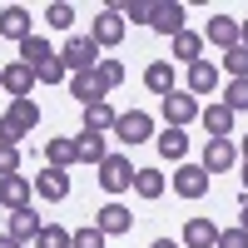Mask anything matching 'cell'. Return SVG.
<instances>
[{
    "instance_id": "cell-20",
    "label": "cell",
    "mask_w": 248,
    "mask_h": 248,
    "mask_svg": "<svg viewBox=\"0 0 248 248\" xmlns=\"http://www.w3.org/2000/svg\"><path fill=\"white\" fill-rule=\"evenodd\" d=\"M45 164H50V169L79 164V139H45Z\"/></svg>"
},
{
    "instance_id": "cell-41",
    "label": "cell",
    "mask_w": 248,
    "mask_h": 248,
    "mask_svg": "<svg viewBox=\"0 0 248 248\" xmlns=\"http://www.w3.org/2000/svg\"><path fill=\"white\" fill-rule=\"evenodd\" d=\"M149 248H179V243H174V238H154Z\"/></svg>"
},
{
    "instance_id": "cell-34",
    "label": "cell",
    "mask_w": 248,
    "mask_h": 248,
    "mask_svg": "<svg viewBox=\"0 0 248 248\" xmlns=\"http://www.w3.org/2000/svg\"><path fill=\"white\" fill-rule=\"evenodd\" d=\"M223 105H229L233 114H238V109H248V79H233V85L223 90Z\"/></svg>"
},
{
    "instance_id": "cell-12",
    "label": "cell",
    "mask_w": 248,
    "mask_h": 248,
    "mask_svg": "<svg viewBox=\"0 0 248 248\" xmlns=\"http://www.w3.org/2000/svg\"><path fill=\"white\" fill-rule=\"evenodd\" d=\"M94 229L105 233V238H119V233H129V229H134V214L124 209V203H105V209L94 214Z\"/></svg>"
},
{
    "instance_id": "cell-21",
    "label": "cell",
    "mask_w": 248,
    "mask_h": 248,
    "mask_svg": "<svg viewBox=\"0 0 248 248\" xmlns=\"http://www.w3.org/2000/svg\"><path fill=\"white\" fill-rule=\"evenodd\" d=\"M218 90V70L209 65V60H199V65H189V94L203 99V94H214Z\"/></svg>"
},
{
    "instance_id": "cell-2",
    "label": "cell",
    "mask_w": 248,
    "mask_h": 248,
    "mask_svg": "<svg viewBox=\"0 0 248 248\" xmlns=\"http://www.w3.org/2000/svg\"><path fill=\"white\" fill-rule=\"evenodd\" d=\"M60 60H65V70H70V75H90L105 55H99V45H94L90 35H70V40H65V50H60Z\"/></svg>"
},
{
    "instance_id": "cell-11",
    "label": "cell",
    "mask_w": 248,
    "mask_h": 248,
    "mask_svg": "<svg viewBox=\"0 0 248 248\" xmlns=\"http://www.w3.org/2000/svg\"><path fill=\"white\" fill-rule=\"evenodd\" d=\"M203 169H209V174H223V169H233V164H238V144L233 139H209V144H203Z\"/></svg>"
},
{
    "instance_id": "cell-4",
    "label": "cell",
    "mask_w": 248,
    "mask_h": 248,
    "mask_svg": "<svg viewBox=\"0 0 248 248\" xmlns=\"http://www.w3.org/2000/svg\"><path fill=\"white\" fill-rule=\"evenodd\" d=\"M199 114H203V105L189 90H174L169 99H164V129H184V124H194Z\"/></svg>"
},
{
    "instance_id": "cell-38",
    "label": "cell",
    "mask_w": 248,
    "mask_h": 248,
    "mask_svg": "<svg viewBox=\"0 0 248 248\" xmlns=\"http://www.w3.org/2000/svg\"><path fill=\"white\" fill-rule=\"evenodd\" d=\"M218 248H248V233L243 229H223L218 233Z\"/></svg>"
},
{
    "instance_id": "cell-31",
    "label": "cell",
    "mask_w": 248,
    "mask_h": 248,
    "mask_svg": "<svg viewBox=\"0 0 248 248\" xmlns=\"http://www.w3.org/2000/svg\"><path fill=\"white\" fill-rule=\"evenodd\" d=\"M119 15L129 20V25H149L154 20V0H129V5H119Z\"/></svg>"
},
{
    "instance_id": "cell-37",
    "label": "cell",
    "mask_w": 248,
    "mask_h": 248,
    "mask_svg": "<svg viewBox=\"0 0 248 248\" xmlns=\"http://www.w3.org/2000/svg\"><path fill=\"white\" fill-rule=\"evenodd\" d=\"M20 174V144H0V179Z\"/></svg>"
},
{
    "instance_id": "cell-42",
    "label": "cell",
    "mask_w": 248,
    "mask_h": 248,
    "mask_svg": "<svg viewBox=\"0 0 248 248\" xmlns=\"http://www.w3.org/2000/svg\"><path fill=\"white\" fill-rule=\"evenodd\" d=\"M243 199H248V164H243Z\"/></svg>"
},
{
    "instance_id": "cell-36",
    "label": "cell",
    "mask_w": 248,
    "mask_h": 248,
    "mask_svg": "<svg viewBox=\"0 0 248 248\" xmlns=\"http://www.w3.org/2000/svg\"><path fill=\"white\" fill-rule=\"evenodd\" d=\"M35 79H40V85H60V79H65V60H60V55L45 60V65L35 70Z\"/></svg>"
},
{
    "instance_id": "cell-25",
    "label": "cell",
    "mask_w": 248,
    "mask_h": 248,
    "mask_svg": "<svg viewBox=\"0 0 248 248\" xmlns=\"http://www.w3.org/2000/svg\"><path fill=\"white\" fill-rule=\"evenodd\" d=\"M174 60H184V65H199V60H203V35H199V30L174 35Z\"/></svg>"
},
{
    "instance_id": "cell-26",
    "label": "cell",
    "mask_w": 248,
    "mask_h": 248,
    "mask_svg": "<svg viewBox=\"0 0 248 248\" xmlns=\"http://www.w3.org/2000/svg\"><path fill=\"white\" fill-rule=\"evenodd\" d=\"M154 149L169 164H179L184 154H189V139H184V129H164V134H154Z\"/></svg>"
},
{
    "instance_id": "cell-7",
    "label": "cell",
    "mask_w": 248,
    "mask_h": 248,
    "mask_svg": "<svg viewBox=\"0 0 248 248\" xmlns=\"http://www.w3.org/2000/svg\"><path fill=\"white\" fill-rule=\"evenodd\" d=\"M203 45H218L223 55H229L233 45H243V20H233V15H214L209 30H203Z\"/></svg>"
},
{
    "instance_id": "cell-24",
    "label": "cell",
    "mask_w": 248,
    "mask_h": 248,
    "mask_svg": "<svg viewBox=\"0 0 248 248\" xmlns=\"http://www.w3.org/2000/svg\"><path fill=\"white\" fill-rule=\"evenodd\" d=\"M105 159H109V144H105V134L85 129V134H79V164H94V169H99Z\"/></svg>"
},
{
    "instance_id": "cell-43",
    "label": "cell",
    "mask_w": 248,
    "mask_h": 248,
    "mask_svg": "<svg viewBox=\"0 0 248 248\" xmlns=\"http://www.w3.org/2000/svg\"><path fill=\"white\" fill-rule=\"evenodd\" d=\"M243 45H248V20H243Z\"/></svg>"
},
{
    "instance_id": "cell-19",
    "label": "cell",
    "mask_w": 248,
    "mask_h": 248,
    "mask_svg": "<svg viewBox=\"0 0 248 248\" xmlns=\"http://www.w3.org/2000/svg\"><path fill=\"white\" fill-rule=\"evenodd\" d=\"M144 90L159 94V99H169V94H174V65H169V60H154V65L144 70Z\"/></svg>"
},
{
    "instance_id": "cell-10",
    "label": "cell",
    "mask_w": 248,
    "mask_h": 248,
    "mask_svg": "<svg viewBox=\"0 0 248 248\" xmlns=\"http://www.w3.org/2000/svg\"><path fill=\"white\" fill-rule=\"evenodd\" d=\"M199 119H203V134H209V139H229V134H233V119H238V114H233L229 105H223V99H209Z\"/></svg>"
},
{
    "instance_id": "cell-29",
    "label": "cell",
    "mask_w": 248,
    "mask_h": 248,
    "mask_svg": "<svg viewBox=\"0 0 248 248\" xmlns=\"http://www.w3.org/2000/svg\"><path fill=\"white\" fill-rule=\"evenodd\" d=\"M94 79H99L105 90H119V85H124V65H119V60H99V65H94Z\"/></svg>"
},
{
    "instance_id": "cell-23",
    "label": "cell",
    "mask_w": 248,
    "mask_h": 248,
    "mask_svg": "<svg viewBox=\"0 0 248 248\" xmlns=\"http://www.w3.org/2000/svg\"><path fill=\"white\" fill-rule=\"evenodd\" d=\"M114 105L109 99H99V105H85V129H94V134H114Z\"/></svg>"
},
{
    "instance_id": "cell-32",
    "label": "cell",
    "mask_w": 248,
    "mask_h": 248,
    "mask_svg": "<svg viewBox=\"0 0 248 248\" xmlns=\"http://www.w3.org/2000/svg\"><path fill=\"white\" fill-rule=\"evenodd\" d=\"M223 70H229L233 79H248V45H233L229 55H223Z\"/></svg>"
},
{
    "instance_id": "cell-15",
    "label": "cell",
    "mask_w": 248,
    "mask_h": 248,
    "mask_svg": "<svg viewBox=\"0 0 248 248\" xmlns=\"http://www.w3.org/2000/svg\"><path fill=\"white\" fill-rule=\"evenodd\" d=\"M149 30H159V35H184V5H179V0H159Z\"/></svg>"
},
{
    "instance_id": "cell-44",
    "label": "cell",
    "mask_w": 248,
    "mask_h": 248,
    "mask_svg": "<svg viewBox=\"0 0 248 248\" xmlns=\"http://www.w3.org/2000/svg\"><path fill=\"white\" fill-rule=\"evenodd\" d=\"M243 164H248V139H243Z\"/></svg>"
},
{
    "instance_id": "cell-35",
    "label": "cell",
    "mask_w": 248,
    "mask_h": 248,
    "mask_svg": "<svg viewBox=\"0 0 248 248\" xmlns=\"http://www.w3.org/2000/svg\"><path fill=\"white\" fill-rule=\"evenodd\" d=\"M70 248H105V233H99L94 223H85V229H75V238H70Z\"/></svg>"
},
{
    "instance_id": "cell-3",
    "label": "cell",
    "mask_w": 248,
    "mask_h": 248,
    "mask_svg": "<svg viewBox=\"0 0 248 248\" xmlns=\"http://www.w3.org/2000/svg\"><path fill=\"white\" fill-rule=\"evenodd\" d=\"M99 189H105V194H129L134 189V164H129V154H109L105 164H99Z\"/></svg>"
},
{
    "instance_id": "cell-8",
    "label": "cell",
    "mask_w": 248,
    "mask_h": 248,
    "mask_svg": "<svg viewBox=\"0 0 248 248\" xmlns=\"http://www.w3.org/2000/svg\"><path fill=\"white\" fill-rule=\"evenodd\" d=\"M174 194L179 199H203L209 194V169L203 164H179L174 169Z\"/></svg>"
},
{
    "instance_id": "cell-27",
    "label": "cell",
    "mask_w": 248,
    "mask_h": 248,
    "mask_svg": "<svg viewBox=\"0 0 248 248\" xmlns=\"http://www.w3.org/2000/svg\"><path fill=\"white\" fill-rule=\"evenodd\" d=\"M45 60H55V50H50V40H40V35H30L25 45H20V65H30V70H40Z\"/></svg>"
},
{
    "instance_id": "cell-30",
    "label": "cell",
    "mask_w": 248,
    "mask_h": 248,
    "mask_svg": "<svg viewBox=\"0 0 248 248\" xmlns=\"http://www.w3.org/2000/svg\"><path fill=\"white\" fill-rule=\"evenodd\" d=\"M70 229H60V223H45V229H40V238H35V248H70Z\"/></svg>"
},
{
    "instance_id": "cell-6",
    "label": "cell",
    "mask_w": 248,
    "mask_h": 248,
    "mask_svg": "<svg viewBox=\"0 0 248 248\" xmlns=\"http://www.w3.org/2000/svg\"><path fill=\"white\" fill-rule=\"evenodd\" d=\"M90 40H94L99 50H109V45H119V40H124V15H119V5H105V10L94 15Z\"/></svg>"
},
{
    "instance_id": "cell-5",
    "label": "cell",
    "mask_w": 248,
    "mask_h": 248,
    "mask_svg": "<svg viewBox=\"0 0 248 248\" xmlns=\"http://www.w3.org/2000/svg\"><path fill=\"white\" fill-rule=\"evenodd\" d=\"M114 139H119V144H129V149H134V144L154 139V119L144 114V109H129V114H119V119H114Z\"/></svg>"
},
{
    "instance_id": "cell-13",
    "label": "cell",
    "mask_w": 248,
    "mask_h": 248,
    "mask_svg": "<svg viewBox=\"0 0 248 248\" xmlns=\"http://www.w3.org/2000/svg\"><path fill=\"white\" fill-rule=\"evenodd\" d=\"M35 194L45 199V203H65V199H70V174L45 164V169H40V179H35Z\"/></svg>"
},
{
    "instance_id": "cell-33",
    "label": "cell",
    "mask_w": 248,
    "mask_h": 248,
    "mask_svg": "<svg viewBox=\"0 0 248 248\" xmlns=\"http://www.w3.org/2000/svg\"><path fill=\"white\" fill-rule=\"evenodd\" d=\"M45 20H50V30H70V25H75V5H65V0H55V5L45 10Z\"/></svg>"
},
{
    "instance_id": "cell-22",
    "label": "cell",
    "mask_w": 248,
    "mask_h": 248,
    "mask_svg": "<svg viewBox=\"0 0 248 248\" xmlns=\"http://www.w3.org/2000/svg\"><path fill=\"white\" fill-rule=\"evenodd\" d=\"M70 94L79 99V105H99V99H105L109 90L99 85V79H94V70H90V75H70Z\"/></svg>"
},
{
    "instance_id": "cell-39",
    "label": "cell",
    "mask_w": 248,
    "mask_h": 248,
    "mask_svg": "<svg viewBox=\"0 0 248 248\" xmlns=\"http://www.w3.org/2000/svg\"><path fill=\"white\" fill-rule=\"evenodd\" d=\"M0 248H25V243H15L10 233H0Z\"/></svg>"
},
{
    "instance_id": "cell-14",
    "label": "cell",
    "mask_w": 248,
    "mask_h": 248,
    "mask_svg": "<svg viewBox=\"0 0 248 248\" xmlns=\"http://www.w3.org/2000/svg\"><path fill=\"white\" fill-rule=\"evenodd\" d=\"M0 35L15 40V45H25V40L35 35V30H30V10H25V5H5V10H0Z\"/></svg>"
},
{
    "instance_id": "cell-28",
    "label": "cell",
    "mask_w": 248,
    "mask_h": 248,
    "mask_svg": "<svg viewBox=\"0 0 248 248\" xmlns=\"http://www.w3.org/2000/svg\"><path fill=\"white\" fill-rule=\"evenodd\" d=\"M134 194L139 199H159L164 194V174L159 169H134Z\"/></svg>"
},
{
    "instance_id": "cell-1",
    "label": "cell",
    "mask_w": 248,
    "mask_h": 248,
    "mask_svg": "<svg viewBox=\"0 0 248 248\" xmlns=\"http://www.w3.org/2000/svg\"><path fill=\"white\" fill-rule=\"evenodd\" d=\"M40 124V105L35 99H10V109L0 114V144H20Z\"/></svg>"
},
{
    "instance_id": "cell-9",
    "label": "cell",
    "mask_w": 248,
    "mask_h": 248,
    "mask_svg": "<svg viewBox=\"0 0 248 248\" xmlns=\"http://www.w3.org/2000/svg\"><path fill=\"white\" fill-rule=\"evenodd\" d=\"M35 85H40L35 70H30V65H20V60H10V65L0 70V90H5L10 99H30V90H35Z\"/></svg>"
},
{
    "instance_id": "cell-16",
    "label": "cell",
    "mask_w": 248,
    "mask_h": 248,
    "mask_svg": "<svg viewBox=\"0 0 248 248\" xmlns=\"http://www.w3.org/2000/svg\"><path fill=\"white\" fill-rule=\"evenodd\" d=\"M218 223L214 218H189L184 223V248H218Z\"/></svg>"
},
{
    "instance_id": "cell-18",
    "label": "cell",
    "mask_w": 248,
    "mask_h": 248,
    "mask_svg": "<svg viewBox=\"0 0 248 248\" xmlns=\"http://www.w3.org/2000/svg\"><path fill=\"white\" fill-rule=\"evenodd\" d=\"M40 229H45V218H40L35 209H15V214H10V238H15V243H35Z\"/></svg>"
},
{
    "instance_id": "cell-17",
    "label": "cell",
    "mask_w": 248,
    "mask_h": 248,
    "mask_svg": "<svg viewBox=\"0 0 248 248\" xmlns=\"http://www.w3.org/2000/svg\"><path fill=\"white\" fill-rule=\"evenodd\" d=\"M30 199H35V184H25L20 174H10V179H0V203L15 214V209H30Z\"/></svg>"
},
{
    "instance_id": "cell-40",
    "label": "cell",
    "mask_w": 248,
    "mask_h": 248,
    "mask_svg": "<svg viewBox=\"0 0 248 248\" xmlns=\"http://www.w3.org/2000/svg\"><path fill=\"white\" fill-rule=\"evenodd\" d=\"M238 229L248 233V199H243V214H238Z\"/></svg>"
}]
</instances>
